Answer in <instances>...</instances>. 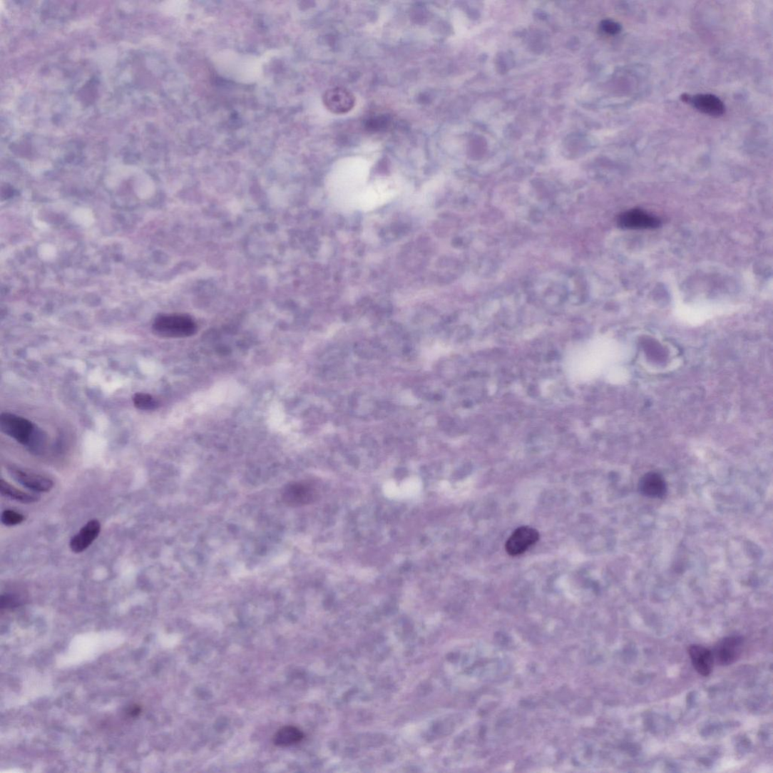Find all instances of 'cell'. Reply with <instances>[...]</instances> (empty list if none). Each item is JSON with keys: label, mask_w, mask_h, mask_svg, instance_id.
Here are the masks:
<instances>
[{"label": "cell", "mask_w": 773, "mask_h": 773, "mask_svg": "<svg viewBox=\"0 0 773 773\" xmlns=\"http://www.w3.org/2000/svg\"><path fill=\"white\" fill-rule=\"evenodd\" d=\"M100 532L101 523L98 521H88L81 531L71 538L70 543L71 551L76 553L83 552L94 543Z\"/></svg>", "instance_id": "8fae6325"}, {"label": "cell", "mask_w": 773, "mask_h": 773, "mask_svg": "<svg viewBox=\"0 0 773 773\" xmlns=\"http://www.w3.org/2000/svg\"><path fill=\"white\" fill-rule=\"evenodd\" d=\"M24 521V515L17 511L6 510L2 513L1 521L6 526H16L21 523Z\"/></svg>", "instance_id": "e0dca14e"}, {"label": "cell", "mask_w": 773, "mask_h": 773, "mask_svg": "<svg viewBox=\"0 0 773 773\" xmlns=\"http://www.w3.org/2000/svg\"><path fill=\"white\" fill-rule=\"evenodd\" d=\"M324 103L332 113L344 114L354 108L356 99L349 90L337 87L327 90L324 96Z\"/></svg>", "instance_id": "52a82bcc"}, {"label": "cell", "mask_w": 773, "mask_h": 773, "mask_svg": "<svg viewBox=\"0 0 773 773\" xmlns=\"http://www.w3.org/2000/svg\"><path fill=\"white\" fill-rule=\"evenodd\" d=\"M135 406L140 410H153L159 406V402L152 395L146 393H137L133 396Z\"/></svg>", "instance_id": "2e32d148"}, {"label": "cell", "mask_w": 773, "mask_h": 773, "mask_svg": "<svg viewBox=\"0 0 773 773\" xmlns=\"http://www.w3.org/2000/svg\"><path fill=\"white\" fill-rule=\"evenodd\" d=\"M153 332L163 338H188L197 332V324L185 314H165L153 321Z\"/></svg>", "instance_id": "7a4b0ae2"}, {"label": "cell", "mask_w": 773, "mask_h": 773, "mask_svg": "<svg viewBox=\"0 0 773 773\" xmlns=\"http://www.w3.org/2000/svg\"><path fill=\"white\" fill-rule=\"evenodd\" d=\"M682 101L690 103L695 109L702 113L718 118L725 113V106L722 101L712 94H700L691 97L687 94L681 96Z\"/></svg>", "instance_id": "ba28073f"}, {"label": "cell", "mask_w": 773, "mask_h": 773, "mask_svg": "<svg viewBox=\"0 0 773 773\" xmlns=\"http://www.w3.org/2000/svg\"><path fill=\"white\" fill-rule=\"evenodd\" d=\"M304 739V733L297 727L286 726L280 729L274 737V743L279 747H290L300 743Z\"/></svg>", "instance_id": "5bb4252c"}, {"label": "cell", "mask_w": 773, "mask_h": 773, "mask_svg": "<svg viewBox=\"0 0 773 773\" xmlns=\"http://www.w3.org/2000/svg\"><path fill=\"white\" fill-rule=\"evenodd\" d=\"M618 224L625 229H652L658 227L660 221L645 212L633 210L621 215Z\"/></svg>", "instance_id": "30bf717a"}, {"label": "cell", "mask_w": 773, "mask_h": 773, "mask_svg": "<svg viewBox=\"0 0 773 773\" xmlns=\"http://www.w3.org/2000/svg\"><path fill=\"white\" fill-rule=\"evenodd\" d=\"M397 190L389 185H376L365 188L360 196L357 209L362 211L376 210L396 195Z\"/></svg>", "instance_id": "3957f363"}, {"label": "cell", "mask_w": 773, "mask_h": 773, "mask_svg": "<svg viewBox=\"0 0 773 773\" xmlns=\"http://www.w3.org/2000/svg\"><path fill=\"white\" fill-rule=\"evenodd\" d=\"M600 26L604 32L611 35L617 34L622 31V26L612 20L603 21Z\"/></svg>", "instance_id": "ac0fdd59"}, {"label": "cell", "mask_w": 773, "mask_h": 773, "mask_svg": "<svg viewBox=\"0 0 773 773\" xmlns=\"http://www.w3.org/2000/svg\"><path fill=\"white\" fill-rule=\"evenodd\" d=\"M9 472L13 479L31 489L34 493L49 492L53 488V481L46 476L26 471L18 468L11 467Z\"/></svg>", "instance_id": "9c48e42d"}, {"label": "cell", "mask_w": 773, "mask_h": 773, "mask_svg": "<svg viewBox=\"0 0 773 773\" xmlns=\"http://www.w3.org/2000/svg\"><path fill=\"white\" fill-rule=\"evenodd\" d=\"M315 498L314 488L307 483H292L282 489V501L290 507H301L311 504Z\"/></svg>", "instance_id": "5b68a950"}, {"label": "cell", "mask_w": 773, "mask_h": 773, "mask_svg": "<svg viewBox=\"0 0 773 773\" xmlns=\"http://www.w3.org/2000/svg\"><path fill=\"white\" fill-rule=\"evenodd\" d=\"M639 492L650 498H662L667 492L663 476L658 473L650 472L643 476L638 483Z\"/></svg>", "instance_id": "4fadbf2b"}, {"label": "cell", "mask_w": 773, "mask_h": 773, "mask_svg": "<svg viewBox=\"0 0 773 773\" xmlns=\"http://www.w3.org/2000/svg\"><path fill=\"white\" fill-rule=\"evenodd\" d=\"M0 429L3 433L23 446L40 451L45 445L46 435L28 419L3 412L0 417Z\"/></svg>", "instance_id": "6da1fadb"}, {"label": "cell", "mask_w": 773, "mask_h": 773, "mask_svg": "<svg viewBox=\"0 0 773 773\" xmlns=\"http://www.w3.org/2000/svg\"><path fill=\"white\" fill-rule=\"evenodd\" d=\"M689 655L695 671L704 677L710 675L715 663L712 651L702 646L692 645L689 648Z\"/></svg>", "instance_id": "7c38bea8"}, {"label": "cell", "mask_w": 773, "mask_h": 773, "mask_svg": "<svg viewBox=\"0 0 773 773\" xmlns=\"http://www.w3.org/2000/svg\"><path fill=\"white\" fill-rule=\"evenodd\" d=\"M539 533L531 526H521L515 531L508 539L506 549L511 556L522 555L539 539Z\"/></svg>", "instance_id": "277c9868"}, {"label": "cell", "mask_w": 773, "mask_h": 773, "mask_svg": "<svg viewBox=\"0 0 773 773\" xmlns=\"http://www.w3.org/2000/svg\"><path fill=\"white\" fill-rule=\"evenodd\" d=\"M0 492L3 496L20 501L24 504L34 503L41 498V496L38 494L24 492L4 480H1V482H0Z\"/></svg>", "instance_id": "9a60e30c"}, {"label": "cell", "mask_w": 773, "mask_h": 773, "mask_svg": "<svg viewBox=\"0 0 773 773\" xmlns=\"http://www.w3.org/2000/svg\"><path fill=\"white\" fill-rule=\"evenodd\" d=\"M743 643V638L739 636L729 637L718 642L712 652L715 662L721 666L735 662L742 654Z\"/></svg>", "instance_id": "8992f818"}]
</instances>
